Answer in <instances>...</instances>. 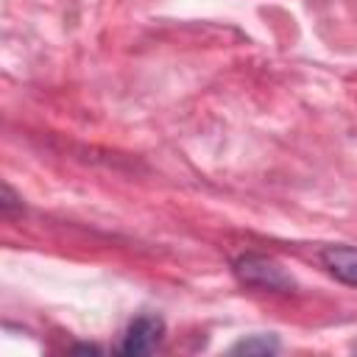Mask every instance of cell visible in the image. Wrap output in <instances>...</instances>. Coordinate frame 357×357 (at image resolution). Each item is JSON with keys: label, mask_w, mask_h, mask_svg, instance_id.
<instances>
[{"label": "cell", "mask_w": 357, "mask_h": 357, "mask_svg": "<svg viewBox=\"0 0 357 357\" xmlns=\"http://www.w3.org/2000/svg\"><path fill=\"white\" fill-rule=\"evenodd\" d=\"M162 335H165V321L159 315H139L128 324L120 351L123 354H151L162 343Z\"/></svg>", "instance_id": "2"}, {"label": "cell", "mask_w": 357, "mask_h": 357, "mask_svg": "<svg viewBox=\"0 0 357 357\" xmlns=\"http://www.w3.org/2000/svg\"><path fill=\"white\" fill-rule=\"evenodd\" d=\"M276 340L273 337H268V335H257V337H248V340H240L231 351H237V354H271V351H276Z\"/></svg>", "instance_id": "4"}, {"label": "cell", "mask_w": 357, "mask_h": 357, "mask_svg": "<svg viewBox=\"0 0 357 357\" xmlns=\"http://www.w3.org/2000/svg\"><path fill=\"white\" fill-rule=\"evenodd\" d=\"M234 273L245 282V284H254V287H262V290H290L293 287V279L268 257H259V254H245L234 262Z\"/></svg>", "instance_id": "1"}, {"label": "cell", "mask_w": 357, "mask_h": 357, "mask_svg": "<svg viewBox=\"0 0 357 357\" xmlns=\"http://www.w3.org/2000/svg\"><path fill=\"white\" fill-rule=\"evenodd\" d=\"M0 206H3V212H6V215H11V209H14V206H22V204H20V198L11 192V187H8V184L3 187V201H0Z\"/></svg>", "instance_id": "5"}, {"label": "cell", "mask_w": 357, "mask_h": 357, "mask_svg": "<svg viewBox=\"0 0 357 357\" xmlns=\"http://www.w3.org/2000/svg\"><path fill=\"white\" fill-rule=\"evenodd\" d=\"M321 259L326 265V271L340 279L343 284L357 287V248L351 245H329L321 251Z\"/></svg>", "instance_id": "3"}]
</instances>
